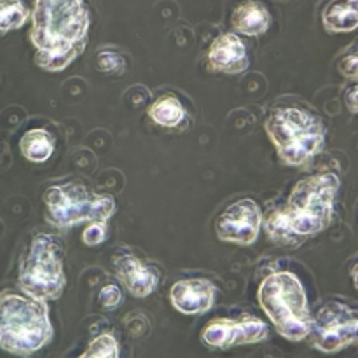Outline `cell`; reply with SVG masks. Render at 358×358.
Returning <instances> with one entry per match:
<instances>
[{
  "label": "cell",
  "instance_id": "obj_1",
  "mask_svg": "<svg viewBox=\"0 0 358 358\" xmlns=\"http://www.w3.org/2000/svg\"><path fill=\"white\" fill-rule=\"evenodd\" d=\"M90 10L86 0H35L30 38L35 63L48 72H62L87 44Z\"/></svg>",
  "mask_w": 358,
  "mask_h": 358
},
{
  "label": "cell",
  "instance_id": "obj_2",
  "mask_svg": "<svg viewBox=\"0 0 358 358\" xmlns=\"http://www.w3.org/2000/svg\"><path fill=\"white\" fill-rule=\"evenodd\" d=\"M338 192L339 178L334 173L297 182L285 208L273 210L266 217V233L276 243H294L296 238L318 234L331 224Z\"/></svg>",
  "mask_w": 358,
  "mask_h": 358
},
{
  "label": "cell",
  "instance_id": "obj_3",
  "mask_svg": "<svg viewBox=\"0 0 358 358\" xmlns=\"http://www.w3.org/2000/svg\"><path fill=\"white\" fill-rule=\"evenodd\" d=\"M52 339L45 301L28 294H0V348L14 355H31Z\"/></svg>",
  "mask_w": 358,
  "mask_h": 358
},
{
  "label": "cell",
  "instance_id": "obj_4",
  "mask_svg": "<svg viewBox=\"0 0 358 358\" xmlns=\"http://www.w3.org/2000/svg\"><path fill=\"white\" fill-rule=\"evenodd\" d=\"M266 133L289 166L310 163L325 145L322 119L299 107H278L266 121Z\"/></svg>",
  "mask_w": 358,
  "mask_h": 358
},
{
  "label": "cell",
  "instance_id": "obj_5",
  "mask_svg": "<svg viewBox=\"0 0 358 358\" xmlns=\"http://www.w3.org/2000/svg\"><path fill=\"white\" fill-rule=\"evenodd\" d=\"M259 303L276 331L289 341L308 338L311 313L301 280L292 273L269 275L259 287Z\"/></svg>",
  "mask_w": 358,
  "mask_h": 358
},
{
  "label": "cell",
  "instance_id": "obj_6",
  "mask_svg": "<svg viewBox=\"0 0 358 358\" xmlns=\"http://www.w3.org/2000/svg\"><path fill=\"white\" fill-rule=\"evenodd\" d=\"M44 203L49 222L56 227H72L80 222L107 224L115 212L112 196L94 192L76 182L49 187L44 194Z\"/></svg>",
  "mask_w": 358,
  "mask_h": 358
},
{
  "label": "cell",
  "instance_id": "obj_7",
  "mask_svg": "<svg viewBox=\"0 0 358 358\" xmlns=\"http://www.w3.org/2000/svg\"><path fill=\"white\" fill-rule=\"evenodd\" d=\"M62 243L49 234H37L20 269V287L41 301L58 299L65 289Z\"/></svg>",
  "mask_w": 358,
  "mask_h": 358
},
{
  "label": "cell",
  "instance_id": "obj_8",
  "mask_svg": "<svg viewBox=\"0 0 358 358\" xmlns=\"http://www.w3.org/2000/svg\"><path fill=\"white\" fill-rule=\"evenodd\" d=\"M308 338L324 353H336L346 346L358 345V310L336 301L324 304L311 317Z\"/></svg>",
  "mask_w": 358,
  "mask_h": 358
},
{
  "label": "cell",
  "instance_id": "obj_9",
  "mask_svg": "<svg viewBox=\"0 0 358 358\" xmlns=\"http://www.w3.org/2000/svg\"><path fill=\"white\" fill-rule=\"evenodd\" d=\"M262 226V213L254 199H238L226 206L215 220L219 240L238 245H250L257 240Z\"/></svg>",
  "mask_w": 358,
  "mask_h": 358
},
{
  "label": "cell",
  "instance_id": "obj_10",
  "mask_svg": "<svg viewBox=\"0 0 358 358\" xmlns=\"http://www.w3.org/2000/svg\"><path fill=\"white\" fill-rule=\"evenodd\" d=\"M268 338V327L255 317H243L240 320L220 318L213 320L203 329L201 339L213 348H231V346L252 345Z\"/></svg>",
  "mask_w": 358,
  "mask_h": 358
},
{
  "label": "cell",
  "instance_id": "obj_11",
  "mask_svg": "<svg viewBox=\"0 0 358 358\" xmlns=\"http://www.w3.org/2000/svg\"><path fill=\"white\" fill-rule=\"evenodd\" d=\"M171 304L184 315L206 313L215 301V287L203 278L180 280L171 287Z\"/></svg>",
  "mask_w": 358,
  "mask_h": 358
},
{
  "label": "cell",
  "instance_id": "obj_12",
  "mask_svg": "<svg viewBox=\"0 0 358 358\" xmlns=\"http://www.w3.org/2000/svg\"><path fill=\"white\" fill-rule=\"evenodd\" d=\"M208 66L213 72L240 73L248 66V55L243 41L236 34H224L208 49Z\"/></svg>",
  "mask_w": 358,
  "mask_h": 358
},
{
  "label": "cell",
  "instance_id": "obj_13",
  "mask_svg": "<svg viewBox=\"0 0 358 358\" xmlns=\"http://www.w3.org/2000/svg\"><path fill=\"white\" fill-rule=\"evenodd\" d=\"M114 266L117 278L135 297H147L156 290L157 280H159L156 269L142 262L135 255H119V257H115Z\"/></svg>",
  "mask_w": 358,
  "mask_h": 358
},
{
  "label": "cell",
  "instance_id": "obj_14",
  "mask_svg": "<svg viewBox=\"0 0 358 358\" xmlns=\"http://www.w3.org/2000/svg\"><path fill=\"white\" fill-rule=\"evenodd\" d=\"M269 24H271V16L268 9L257 2L241 3L233 13L234 30L250 35V37H257L268 31Z\"/></svg>",
  "mask_w": 358,
  "mask_h": 358
},
{
  "label": "cell",
  "instance_id": "obj_15",
  "mask_svg": "<svg viewBox=\"0 0 358 358\" xmlns=\"http://www.w3.org/2000/svg\"><path fill=\"white\" fill-rule=\"evenodd\" d=\"M324 27L332 34L358 28V0H332L322 14Z\"/></svg>",
  "mask_w": 358,
  "mask_h": 358
},
{
  "label": "cell",
  "instance_id": "obj_16",
  "mask_svg": "<svg viewBox=\"0 0 358 358\" xmlns=\"http://www.w3.org/2000/svg\"><path fill=\"white\" fill-rule=\"evenodd\" d=\"M20 149L31 163H44L55 150V140L45 129H30L21 138Z\"/></svg>",
  "mask_w": 358,
  "mask_h": 358
},
{
  "label": "cell",
  "instance_id": "obj_17",
  "mask_svg": "<svg viewBox=\"0 0 358 358\" xmlns=\"http://www.w3.org/2000/svg\"><path fill=\"white\" fill-rule=\"evenodd\" d=\"M149 115L156 124L173 128V126L180 124L184 121L185 110L180 101H178V98L166 94V96H161L159 100L154 101L149 110Z\"/></svg>",
  "mask_w": 358,
  "mask_h": 358
},
{
  "label": "cell",
  "instance_id": "obj_18",
  "mask_svg": "<svg viewBox=\"0 0 358 358\" xmlns=\"http://www.w3.org/2000/svg\"><path fill=\"white\" fill-rule=\"evenodd\" d=\"M28 9L23 0H0V34L23 27Z\"/></svg>",
  "mask_w": 358,
  "mask_h": 358
},
{
  "label": "cell",
  "instance_id": "obj_19",
  "mask_svg": "<svg viewBox=\"0 0 358 358\" xmlns=\"http://www.w3.org/2000/svg\"><path fill=\"white\" fill-rule=\"evenodd\" d=\"M79 358H119V343L112 334H101L90 343Z\"/></svg>",
  "mask_w": 358,
  "mask_h": 358
},
{
  "label": "cell",
  "instance_id": "obj_20",
  "mask_svg": "<svg viewBox=\"0 0 358 358\" xmlns=\"http://www.w3.org/2000/svg\"><path fill=\"white\" fill-rule=\"evenodd\" d=\"M338 69L346 79L358 80V51H350L339 59Z\"/></svg>",
  "mask_w": 358,
  "mask_h": 358
},
{
  "label": "cell",
  "instance_id": "obj_21",
  "mask_svg": "<svg viewBox=\"0 0 358 358\" xmlns=\"http://www.w3.org/2000/svg\"><path fill=\"white\" fill-rule=\"evenodd\" d=\"M107 238V224H100V222H91L90 226L84 229L83 234V241L90 247H94V245L101 243V241Z\"/></svg>",
  "mask_w": 358,
  "mask_h": 358
},
{
  "label": "cell",
  "instance_id": "obj_22",
  "mask_svg": "<svg viewBox=\"0 0 358 358\" xmlns=\"http://www.w3.org/2000/svg\"><path fill=\"white\" fill-rule=\"evenodd\" d=\"M121 65V58L114 51H100L96 56V66L101 72H114Z\"/></svg>",
  "mask_w": 358,
  "mask_h": 358
},
{
  "label": "cell",
  "instance_id": "obj_23",
  "mask_svg": "<svg viewBox=\"0 0 358 358\" xmlns=\"http://www.w3.org/2000/svg\"><path fill=\"white\" fill-rule=\"evenodd\" d=\"M121 290L117 289L115 285H107L101 289L100 292V304L103 308H108V310H112V308L117 306L119 303H121Z\"/></svg>",
  "mask_w": 358,
  "mask_h": 358
},
{
  "label": "cell",
  "instance_id": "obj_24",
  "mask_svg": "<svg viewBox=\"0 0 358 358\" xmlns=\"http://www.w3.org/2000/svg\"><path fill=\"white\" fill-rule=\"evenodd\" d=\"M345 100H346V107H348L352 112H355V114H358V83L346 91Z\"/></svg>",
  "mask_w": 358,
  "mask_h": 358
},
{
  "label": "cell",
  "instance_id": "obj_25",
  "mask_svg": "<svg viewBox=\"0 0 358 358\" xmlns=\"http://www.w3.org/2000/svg\"><path fill=\"white\" fill-rule=\"evenodd\" d=\"M352 276H353V285H355V289L358 290V262H357L355 266H353Z\"/></svg>",
  "mask_w": 358,
  "mask_h": 358
}]
</instances>
